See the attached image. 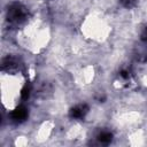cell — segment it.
<instances>
[{
  "mask_svg": "<svg viewBox=\"0 0 147 147\" xmlns=\"http://www.w3.org/2000/svg\"><path fill=\"white\" fill-rule=\"evenodd\" d=\"M7 17L11 25H20L28 18V10L21 3H13L8 9Z\"/></svg>",
  "mask_w": 147,
  "mask_h": 147,
  "instance_id": "obj_1",
  "label": "cell"
},
{
  "mask_svg": "<svg viewBox=\"0 0 147 147\" xmlns=\"http://www.w3.org/2000/svg\"><path fill=\"white\" fill-rule=\"evenodd\" d=\"M87 111H88V107H87V105L82 103V105H77V106H75V107L70 110L69 116H70L71 118H75V119H79V118H83V117L87 114Z\"/></svg>",
  "mask_w": 147,
  "mask_h": 147,
  "instance_id": "obj_2",
  "label": "cell"
},
{
  "mask_svg": "<svg viewBox=\"0 0 147 147\" xmlns=\"http://www.w3.org/2000/svg\"><path fill=\"white\" fill-rule=\"evenodd\" d=\"M28 117V109L24 106H17L11 111V118L15 122H23Z\"/></svg>",
  "mask_w": 147,
  "mask_h": 147,
  "instance_id": "obj_3",
  "label": "cell"
},
{
  "mask_svg": "<svg viewBox=\"0 0 147 147\" xmlns=\"http://www.w3.org/2000/svg\"><path fill=\"white\" fill-rule=\"evenodd\" d=\"M98 140H99V142H101V144H109L111 140H113V133L110 132V131H107V130H102L99 134H98Z\"/></svg>",
  "mask_w": 147,
  "mask_h": 147,
  "instance_id": "obj_4",
  "label": "cell"
},
{
  "mask_svg": "<svg viewBox=\"0 0 147 147\" xmlns=\"http://www.w3.org/2000/svg\"><path fill=\"white\" fill-rule=\"evenodd\" d=\"M141 39L144 40V41H147V28L145 29V31L142 32V36H141Z\"/></svg>",
  "mask_w": 147,
  "mask_h": 147,
  "instance_id": "obj_5",
  "label": "cell"
}]
</instances>
